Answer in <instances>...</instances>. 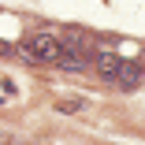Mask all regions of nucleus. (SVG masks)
Returning <instances> with one entry per match:
<instances>
[{"label":"nucleus","instance_id":"obj_4","mask_svg":"<svg viewBox=\"0 0 145 145\" xmlns=\"http://www.w3.org/2000/svg\"><path fill=\"white\" fill-rule=\"evenodd\" d=\"M56 108H60V112H82V108H86V101H78V97H74V101H60Z\"/></svg>","mask_w":145,"mask_h":145},{"label":"nucleus","instance_id":"obj_3","mask_svg":"<svg viewBox=\"0 0 145 145\" xmlns=\"http://www.w3.org/2000/svg\"><path fill=\"white\" fill-rule=\"evenodd\" d=\"M115 78H119V86H123V89H130V86H138L141 71H138L134 63H119V71H115Z\"/></svg>","mask_w":145,"mask_h":145},{"label":"nucleus","instance_id":"obj_1","mask_svg":"<svg viewBox=\"0 0 145 145\" xmlns=\"http://www.w3.org/2000/svg\"><path fill=\"white\" fill-rule=\"evenodd\" d=\"M22 52L30 56V60H37V63H56V56H60V41L48 37V34H34V37L22 41Z\"/></svg>","mask_w":145,"mask_h":145},{"label":"nucleus","instance_id":"obj_2","mask_svg":"<svg viewBox=\"0 0 145 145\" xmlns=\"http://www.w3.org/2000/svg\"><path fill=\"white\" fill-rule=\"evenodd\" d=\"M119 63H123V60H119V56H112V52H101V56H97V71H101L104 78H115Z\"/></svg>","mask_w":145,"mask_h":145}]
</instances>
